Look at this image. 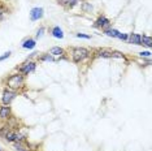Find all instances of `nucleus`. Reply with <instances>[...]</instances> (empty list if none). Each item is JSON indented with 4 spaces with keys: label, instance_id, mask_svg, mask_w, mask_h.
<instances>
[{
    "label": "nucleus",
    "instance_id": "obj_1",
    "mask_svg": "<svg viewBox=\"0 0 152 151\" xmlns=\"http://www.w3.org/2000/svg\"><path fill=\"white\" fill-rule=\"evenodd\" d=\"M26 85V77L23 74H21L20 72H16V73H12L7 77L5 80V87L11 89V90L15 91H21Z\"/></svg>",
    "mask_w": 152,
    "mask_h": 151
},
{
    "label": "nucleus",
    "instance_id": "obj_2",
    "mask_svg": "<svg viewBox=\"0 0 152 151\" xmlns=\"http://www.w3.org/2000/svg\"><path fill=\"white\" fill-rule=\"evenodd\" d=\"M69 57L72 59L73 63L81 64L92 56H91V51L86 48V47H72L70 51H69Z\"/></svg>",
    "mask_w": 152,
    "mask_h": 151
},
{
    "label": "nucleus",
    "instance_id": "obj_3",
    "mask_svg": "<svg viewBox=\"0 0 152 151\" xmlns=\"http://www.w3.org/2000/svg\"><path fill=\"white\" fill-rule=\"evenodd\" d=\"M37 65L38 63L37 61H34V60H25L21 65H18V67L16 68V72H20L21 74H23L26 77V76H29V74H31L35 72L37 69Z\"/></svg>",
    "mask_w": 152,
    "mask_h": 151
},
{
    "label": "nucleus",
    "instance_id": "obj_4",
    "mask_svg": "<svg viewBox=\"0 0 152 151\" xmlns=\"http://www.w3.org/2000/svg\"><path fill=\"white\" fill-rule=\"evenodd\" d=\"M17 95H18V92L15 91V90H11V89L8 87H4L1 91V104H7V106H11L12 102L15 100L17 98Z\"/></svg>",
    "mask_w": 152,
    "mask_h": 151
},
{
    "label": "nucleus",
    "instance_id": "obj_5",
    "mask_svg": "<svg viewBox=\"0 0 152 151\" xmlns=\"http://www.w3.org/2000/svg\"><path fill=\"white\" fill-rule=\"evenodd\" d=\"M94 27H95V29H99V30H102V32H103V30L112 27V22H110V20L108 18V17H105L104 15H100L98 18L95 20Z\"/></svg>",
    "mask_w": 152,
    "mask_h": 151
},
{
    "label": "nucleus",
    "instance_id": "obj_6",
    "mask_svg": "<svg viewBox=\"0 0 152 151\" xmlns=\"http://www.w3.org/2000/svg\"><path fill=\"white\" fill-rule=\"evenodd\" d=\"M48 54L52 55V56L56 59V61H60V60H64L66 59V51H65L63 47H58V46H55V47H51Z\"/></svg>",
    "mask_w": 152,
    "mask_h": 151
},
{
    "label": "nucleus",
    "instance_id": "obj_7",
    "mask_svg": "<svg viewBox=\"0 0 152 151\" xmlns=\"http://www.w3.org/2000/svg\"><path fill=\"white\" fill-rule=\"evenodd\" d=\"M12 116H13V112H12L11 106H7V104L0 106V121L7 122Z\"/></svg>",
    "mask_w": 152,
    "mask_h": 151
},
{
    "label": "nucleus",
    "instance_id": "obj_8",
    "mask_svg": "<svg viewBox=\"0 0 152 151\" xmlns=\"http://www.w3.org/2000/svg\"><path fill=\"white\" fill-rule=\"evenodd\" d=\"M92 57L95 59H110L112 57V50L109 48H98L91 54Z\"/></svg>",
    "mask_w": 152,
    "mask_h": 151
},
{
    "label": "nucleus",
    "instance_id": "obj_9",
    "mask_svg": "<svg viewBox=\"0 0 152 151\" xmlns=\"http://www.w3.org/2000/svg\"><path fill=\"white\" fill-rule=\"evenodd\" d=\"M29 15H30V20H31V21H39L44 16V9L42 7H35V8H33L31 11H30Z\"/></svg>",
    "mask_w": 152,
    "mask_h": 151
},
{
    "label": "nucleus",
    "instance_id": "obj_10",
    "mask_svg": "<svg viewBox=\"0 0 152 151\" xmlns=\"http://www.w3.org/2000/svg\"><path fill=\"white\" fill-rule=\"evenodd\" d=\"M13 147H15L16 151H31V145L26 142H15L13 143Z\"/></svg>",
    "mask_w": 152,
    "mask_h": 151
},
{
    "label": "nucleus",
    "instance_id": "obj_11",
    "mask_svg": "<svg viewBox=\"0 0 152 151\" xmlns=\"http://www.w3.org/2000/svg\"><path fill=\"white\" fill-rule=\"evenodd\" d=\"M37 46V39L35 38H27V39H25L21 44V47L23 50H34Z\"/></svg>",
    "mask_w": 152,
    "mask_h": 151
},
{
    "label": "nucleus",
    "instance_id": "obj_12",
    "mask_svg": "<svg viewBox=\"0 0 152 151\" xmlns=\"http://www.w3.org/2000/svg\"><path fill=\"white\" fill-rule=\"evenodd\" d=\"M140 35H142V34H138V33H130V34H129V39H127V42H129L130 44L140 46Z\"/></svg>",
    "mask_w": 152,
    "mask_h": 151
},
{
    "label": "nucleus",
    "instance_id": "obj_13",
    "mask_svg": "<svg viewBox=\"0 0 152 151\" xmlns=\"http://www.w3.org/2000/svg\"><path fill=\"white\" fill-rule=\"evenodd\" d=\"M51 35H52L53 38H56V39H63L64 32L60 26H53L52 29H51Z\"/></svg>",
    "mask_w": 152,
    "mask_h": 151
},
{
    "label": "nucleus",
    "instance_id": "obj_14",
    "mask_svg": "<svg viewBox=\"0 0 152 151\" xmlns=\"http://www.w3.org/2000/svg\"><path fill=\"white\" fill-rule=\"evenodd\" d=\"M140 46H144V47H147V48H151L152 47V38L150 35H147V34L140 35Z\"/></svg>",
    "mask_w": 152,
    "mask_h": 151
},
{
    "label": "nucleus",
    "instance_id": "obj_15",
    "mask_svg": "<svg viewBox=\"0 0 152 151\" xmlns=\"http://www.w3.org/2000/svg\"><path fill=\"white\" fill-rule=\"evenodd\" d=\"M120 33H121V32H118V30H116V29H113V27H109V29L103 30V34H104V35L109 37V38H116V39L118 38Z\"/></svg>",
    "mask_w": 152,
    "mask_h": 151
},
{
    "label": "nucleus",
    "instance_id": "obj_16",
    "mask_svg": "<svg viewBox=\"0 0 152 151\" xmlns=\"http://www.w3.org/2000/svg\"><path fill=\"white\" fill-rule=\"evenodd\" d=\"M3 139L8 143H15V139H16V130L15 129H11L7 134L3 137Z\"/></svg>",
    "mask_w": 152,
    "mask_h": 151
},
{
    "label": "nucleus",
    "instance_id": "obj_17",
    "mask_svg": "<svg viewBox=\"0 0 152 151\" xmlns=\"http://www.w3.org/2000/svg\"><path fill=\"white\" fill-rule=\"evenodd\" d=\"M81 11L83 13H91L92 11H94V7H92L91 3L88 1H81Z\"/></svg>",
    "mask_w": 152,
    "mask_h": 151
},
{
    "label": "nucleus",
    "instance_id": "obj_18",
    "mask_svg": "<svg viewBox=\"0 0 152 151\" xmlns=\"http://www.w3.org/2000/svg\"><path fill=\"white\" fill-rule=\"evenodd\" d=\"M38 60H39V61H44V63H50V61H52V63H53V61H56V59H55L52 55H50L48 52L47 54H42L40 56L38 55Z\"/></svg>",
    "mask_w": 152,
    "mask_h": 151
},
{
    "label": "nucleus",
    "instance_id": "obj_19",
    "mask_svg": "<svg viewBox=\"0 0 152 151\" xmlns=\"http://www.w3.org/2000/svg\"><path fill=\"white\" fill-rule=\"evenodd\" d=\"M26 141H27L26 133H23L20 129H17L16 130V139H15V142H26Z\"/></svg>",
    "mask_w": 152,
    "mask_h": 151
},
{
    "label": "nucleus",
    "instance_id": "obj_20",
    "mask_svg": "<svg viewBox=\"0 0 152 151\" xmlns=\"http://www.w3.org/2000/svg\"><path fill=\"white\" fill-rule=\"evenodd\" d=\"M11 129H12L11 126H9L8 124H7V122H4V124H3L1 126H0V137H1V138H3V137H4V136H5L7 133H8Z\"/></svg>",
    "mask_w": 152,
    "mask_h": 151
},
{
    "label": "nucleus",
    "instance_id": "obj_21",
    "mask_svg": "<svg viewBox=\"0 0 152 151\" xmlns=\"http://www.w3.org/2000/svg\"><path fill=\"white\" fill-rule=\"evenodd\" d=\"M110 59H122V60H125L126 55L124 52H121V51H112V57H110Z\"/></svg>",
    "mask_w": 152,
    "mask_h": 151
},
{
    "label": "nucleus",
    "instance_id": "obj_22",
    "mask_svg": "<svg viewBox=\"0 0 152 151\" xmlns=\"http://www.w3.org/2000/svg\"><path fill=\"white\" fill-rule=\"evenodd\" d=\"M44 33H46V27L44 26H40L39 29L37 30V34H35V39H40L43 35H44Z\"/></svg>",
    "mask_w": 152,
    "mask_h": 151
},
{
    "label": "nucleus",
    "instance_id": "obj_23",
    "mask_svg": "<svg viewBox=\"0 0 152 151\" xmlns=\"http://www.w3.org/2000/svg\"><path fill=\"white\" fill-rule=\"evenodd\" d=\"M138 56L142 57V59H150L151 57V51H142V52L138 54Z\"/></svg>",
    "mask_w": 152,
    "mask_h": 151
},
{
    "label": "nucleus",
    "instance_id": "obj_24",
    "mask_svg": "<svg viewBox=\"0 0 152 151\" xmlns=\"http://www.w3.org/2000/svg\"><path fill=\"white\" fill-rule=\"evenodd\" d=\"M79 1H82V0H68V8L69 9L74 8L77 4H79Z\"/></svg>",
    "mask_w": 152,
    "mask_h": 151
},
{
    "label": "nucleus",
    "instance_id": "obj_25",
    "mask_svg": "<svg viewBox=\"0 0 152 151\" xmlns=\"http://www.w3.org/2000/svg\"><path fill=\"white\" fill-rule=\"evenodd\" d=\"M75 37L79 38V39H91V35H90V34H83V33H77Z\"/></svg>",
    "mask_w": 152,
    "mask_h": 151
},
{
    "label": "nucleus",
    "instance_id": "obj_26",
    "mask_svg": "<svg viewBox=\"0 0 152 151\" xmlns=\"http://www.w3.org/2000/svg\"><path fill=\"white\" fill-rule=\"evenodd\" d=\"M117 39H120V40H122V42H127V39H129V34H126V33H120V35Z\"/></svg>",
    "mask_w": 152,
    "mask_h": 151
},
{
    "label": "nucleus",
    "instance_id": "obj_27",
    "mask_svg": "<svg viewBox=\"0 0 152 151\" xmlns=\"http://www.w3.org/2000/svg\"><path fill=\"white\" fill-rule=\"evenodd\" d=\"M11 55H12L11 51H7V52H4L1 56H0V61H4L7 59H9V56H11Z\"/></svg>",
    "mask_w": 152,
    "mask_h": 151
},
{
    "label": "nucleus",
    "instance_id": "obj_28",
    "mask_svg": "<svg viewBox=\"0 0 152 151\" xmlns=\"http://www.w3.org/2000/svg\"><path fill=\"white\" fill-rule=\"evenodd\" d=\"M5 13H7L5 8H4V7H3L1 4H0V21H1V20H4V17H5Z\"/></svg>",
    "mask_w": 152,
    "mask_h": 151
},
{
    "label": "nucleus",
    "instance_id": "obj_29",
    "mask_svg": "<svg viewBox=\"0 0 152 151\" xmlns=\"http://www.w3.org/2000/svg\"><path fill=\"white\" fill-rule=\"evenodd\" d=\"M58 1V4H61L63 7H66L68 8V0H57Z\"/></svg>",
    "mask_w": 152,
    "mask_h": 151
}]
</instances>
